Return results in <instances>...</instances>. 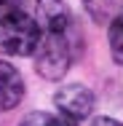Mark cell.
<instances>
[{
  "label": "cell",
  "instance_id": "obj_5",
  "mask_svg": "<svg viewBox=\"0 0 123 126\" xmlns=\"http://www.w3.org/2000/svg\"><path fill=\"white\" fill-rule=\"evenodd\" d=\"M24 97V80L11 62H0V110L16 107Z\"/></svg>",
  "mask_w": 123,
  "mask_h": 126
},
{
  "label": "cell",
  "instance_id": "obj_8",
  "mask_svg": "<svg viewBox=\"0 0 123 126\" xmlns=\"http://www.w3.org/2000/svg\"><path fill=\"white\" fill-rule=\"evenodd\" d=\"M83 3H86L88 14H91L96 22H104V19L110 16V11L115 8V3H118V0H83Z\"/></svg>",
  "mask_w": 123,
  "mask_h": 126
},
{
  "label": "cell",
  "instance_id": "obj_10",
  "mask_svg": "<svg viewBox=\"0 0 123 126\" xmlns=\"http://www.w3.org/2000/svg\"><path fill=\"white\" fill-rule=\"evenodd\" d=\"M11 3H14V0H0V11H5V8L11 5Z\"/></svg>",
  "mask_w": 123,
  "mask_h": 126
},
{
  "label": "cell",
  "instance_id": "obj_2",
  "mask_svg": "<svg viewBox=\"0 0 123 126\" xmlns=\"http://www.w3.org/2000/svg\"><path fill=\"white\" fill-rule=\"evenodd\" d=\"M35 70L38 75L46 80H59L70 67V46L64 40V35H46L40 38L38 48H35Z\"/></svg>",
  "mask_w": 123,
  "mask_h": 126
},
{
  "label": "cell",
  "instance_id": "obj_9",
  "mask_svg": "<svg viewBox=\"0 0 123 126\" xmlns=\"http://www.w3.org/2000/svg\"><path fill=\"white\" fill-rule=\"evenodd\" d=\"M91 126H123V124H118L115 118H94Z\"/></svg>",
  "mask_w": 123,
  "mask_h": 126
},
{
  "label": "cell",
  "instance_id": "obj_7",
  "mask_svg": "<svg viewBox=\"0 0 123 126\" xmlns=\"http://www.w3.org/2000/svg\"><path fill=\"white\" fill-rule=\"evenodd\" d=\"M19 126H78V124L62 118V115H54V113H29Z\"/></svg>",
  "mask_w": 123,
  "mask_h": 126
},
{
  "label": "cell",
  "instance_id": "obj_6",
  "mask_svg": "<svg viewBox=\"0 0 123 126\" xmlns=\"http://www.w3.org/2000/svg\"><path fill=\"white\" fill-rule=\"evenodd\" d=\"M107 40H110V54H112V59H115L118 64H123V14L110 24Z\"/></svg>",
  "mask_w": 123,
  "mask_h": 126
},
{
  "label": "cell",
  "instance_id": "obj_3",
  "mask_svg": "<svg viewBox=\"0 0 123 126\" xmlns=\"http://www.w3.org/2000/svg\"><path fill=\"white\" fill-rule=\"evenodd\" d=\"M54 105L59 107L62 118L78 124V121H83V118L91 115V110H94V94L83 83H70V86L59 89L54 94Z\"/></svg>",
  "mask_w": 123,
  "mask_h": 126
},
{
  "label": "cell",
  "instance_id": "obj_4",
  "mask_svg": "<svg viewBox=\"0 0 123 126\" xmlns=\"http://www.w3.org/2000/svg\"><path fill=\"white\" fill-rule=\"evenodd\" d=\"M35 14V24L43 27L48 35H64V30L70 27V8L64 0H38Z\"/></svg>",
  "mask_w": 123,
  "mask_h": 126
},
{
  "label": "cell",
  "instance_id": "obj_1",
  "mask_svg": "<svg viewBox=\"0 0 123 126\" xmlns=\"http://www.w3.org/2000/svg\"><path fill=\"white\" fill-rule=\"evenodd\" d=\"M40 43V27L24 11L0 16V51L8 56H32Z\"/></svg>",
  "mask_w": 123,
  "mask_h": 126
}]
</instances>
